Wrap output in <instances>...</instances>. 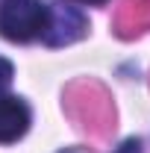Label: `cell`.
<instances>
[{
    "label": "cell",
    "mask_w": 150,
    "mask_h": 153,
    "mask_svg": "<svg viewBox=\"0 0 150 153\" xmlns=\"http://www.w3.org/2000/svg\"><path fill=\"white\" fill-rule=\"evenodd\" d=\"M50 9L41 0H3L0 3V36L9 41H33L44 36Z\"/></svg>",
    "instance_id": "obj_1"
},
{
    "label": "cell",
    "mask_w": 150,
    "mask_h": 153,
    "mask_svg": "<svg viewBox=\"0 0 150 153\" xmlns=\"http://www.w3.org/2000/svg\"><path fill=\"white\" fill-rule=\"evenodd\" d=\"M12 74H15V71H12V62L0 56V91H3L9 82H12Z\"/></svg>",
    "instance_id": "obj_4"
},
{
    "label": "cell",
    "mask_w": 150,
    "mask_h": 153,
    "mask_svg": "<svg viewBox=\"0 0 150 153\" xmlns=\"http://www.w3.org/2000/svg\"><path fill=\"white\" fill-rule=\"evenodd\" d=\"M85 33V18L71 9V6H56L53 12H50V21H47V30H44V41L47 44H71L76 38Z\"/></svg>",
    "instance_id": "obj_2"
},
{
    "label": "cell",
    "mask_w": 150,
    "mask_h": 153,
    "mask_svg": "<svg viewBox=\"0 0 150 153\" xmlns=\"http://www.w3.org/2000/svg\"><path fill=\"white\" fill-rule=\"evenodd\" d=\"M62 153H74V150H62Z\"/></svg>",
    "instance_id": "obj_7"
},
{
    "label": "cell",
    "mask_w": 150,
    "mask_h": 153,
    "mask_svg": "<svg viewBox=\"0 0 150 153\" xmlns=\"http://www.w3.org/2000/svg\"><path fill=\"white\" fill-rule=\"evenodd\" d=\"M115 153H141V144H138L135 138H127V141H124V144H121Z\"/></svg>",
    "instance_id": "obj_5"
},
{
    "label": "cell",
    "mask_w": 150,
    "mask_h": 153,
    "mask_svg": "<svg viewBox=\"0 0 150 153\" xmlns=\"http://www.w3.org/2000/svg\"><path fill=\"white\" fill-rule=\"evenodd\" d=\"M30 130V106L21 97H0V144H12Z\"/></svg>",
    "instance_id": "obj_3"
},
{
    "label": "cell",
    "mask_w": 150,
    "mask_h": 153,
    "mask_svg": "<svg viewBox=\"0 0 150 153\" xmlns=\"http://www.w3.org/2000/svg\"><path fill=\"white\" fill-rule=\"evenodd\" d=\"M79 3H103V0H79Z\"/></svg>",
    "instance_id": "obj_6"
}]
</instances>
